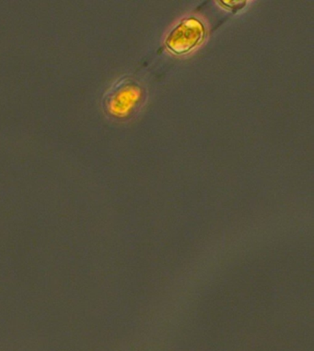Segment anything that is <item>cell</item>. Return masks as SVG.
<instances>
[{
  "instance_id": "cell-2",
  "label": "cell",
  "mask_w": 314,
  "mask_h": 351,
  "mask_svg": "<svg viewBox=\"0 0 314 351\" xmlns=\"http://www.w3.org/2000/svg\"><path fill=\"white\" fill-rule=\"evenodd\" d=\"M207 36L204 23L196 17L183 19L168 34L164 45L174 55L188 54L200 46Z\"/></svg>"
},
{
  "instance_id": "cell-3",
  "label": "cell",
  "mask_w": 314,
  "mask_h": 351,
  "mask_svg": "<svg viewBox=\"0 0 314 351\" xmlns=\"http://www.w3.org/2000/svg\"><path fill=\"white\" fill-rule=\"evenodd\" d=\"M220 6L224 8L225 10H230L231 12L237 13L241 12L246 6V0H220L218 1Z\"/></svg>"
},
{
  "instance_id": "cell-1",
  "label": "cell",
  "mask_w": 314,
  "mask_h": 351,
  "mask_svg": "<svg viewBox=\"0 0 314 351\" xmlns=\"http://www.w3.org/2000/svg\"><path fill=\"white\" fill-rule=\"evenodd\" d=\"M148 100V89L142 82L132 76L122 77L105 98L106 112L114 118L127 119L140 112Z\"/></svg>"
}]
</instances>
